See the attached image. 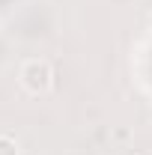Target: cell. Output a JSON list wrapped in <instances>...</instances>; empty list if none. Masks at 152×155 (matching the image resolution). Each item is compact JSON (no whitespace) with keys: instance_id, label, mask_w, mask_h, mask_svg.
Segmentation results:
<instances>
[{"instance_id":"6da1fadb","label":"cell","mask_w":152,"mask_h":155,"mask_svg":"<svg viewBox=\"0 0 152 155\" xmlns=\"http://www.w3.org/2000/svg\"><path fill=\"white\" fill-rule=\"evenodd\" d=\"M21 87L27 93H45L51 87V66L45 60H27L21 66Z\"/></svg>"},{"instance_id":"7a4b0ae2","label":"cell","mask_w":152,"mask_h":155,"mask_svg":"<svg viewBox=\"0 0 152 155\" xmlns=\"http://www.w3.org/2000/svg\"><path fill=\"white\" fill-rule=\"evenodd\" d=\"M0 155H18V143H15L12 137L0 134Z\"/></svg>"},{"instance_id":"3957f363","label":"cell","mask_w":152,"mask_h":155,"mask_svg":"<svg viewBox=\"0 0 152 155\" xmlns=\"http://www.w3.org/2000/svg\"><path fill=\"white\" fill-rule=\"evenodd\" d=\"M6 63H9V39L0 33V69H3Z\"/></svg>"}]
</instances>
